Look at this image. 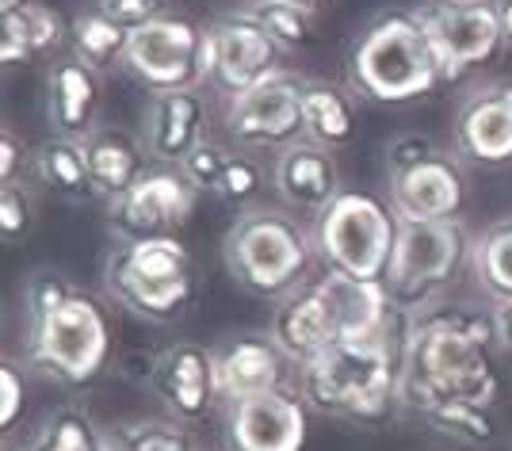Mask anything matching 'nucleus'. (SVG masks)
Listing matches in <instances>:
<instances>
[{
  "instance_id": "obj_26",
  "label": "nucleus",
  "mask_w": 512,
  "mask_h": 451,
  "mask_svg": "<svg viewBox=\"0 0 512 451\" xmlns=\"http://www.w3.org/2000/svg\"><path fill=\"white\" fill-rule=\"evenodd\" d=\"M35 172L50 192H58L69 203H85L96 195L92 169H88V150L77 138H62V134L46 138L35 150Z\"/></svg>"
},
{
  "instance_id": "obj_6",
  "label": "nucleus",
  "mask_w": 512,
  "mask_h": 451,
  "mask_svg": "<svg viewBox=\"0 0 512 451\" xmlns=\"http://www.w3.org/2000/svg\"><path fill=\"white\" fill-rule=\"evenodd\" d=\"M402 218L379 195L341 192L314 218V249L329 272L383 283L398 245Z\"/></svg>"
},
{
  "instance_id": "obj_15",
  "label": "nucleus",
  "mask_w": 512,
  "mask_h": 451,
  "mask_svg": "<svg viewBox=\"0 0 512 451\" xmlns=\"http://www.w3.org/2000/svg\"><path fill=\"white\" fill-rule=\"evenodd\" d=\"M230 451H302L306 448V398L279 387L241 398L226 413Z\"/></svg>"
},
{
  "instance_id": "obj_27",
  "label": "nucleus",
  "mask_w": 512,
  "mask_h": 451,
  "mask_svg": "<svg viewBox=\"0 0 512 451\" xmlns=\"http://www.w3.org/2000/svg\"><path fill=\"white\" fill-rule=\"evenodd\" d=\"M127 39L130 31L119 27L115 20H107L100 8H85L77 12L73 23H69V43H73V54L88 62L96 73L111 69L115 62H123L127 54Z\"/></svg>"
},
{
  "instance_id": "obj_13",
  "label": "nucleus",
  "mask_w": 512,
  "mask_h": 451,
  "mask_svg": "<svg viewBox=\"0 0 512 451\" xmlns=\"http://www.w3.org/2000/svg\"><path fill=\"white\" fill-rule=\"evenodd\" d=\"M150 390L176 421H207L218 398V364L203 344L176 341L150 360Z\"/></svg>"
},
{
  "instance_id": "obj_44",
  "label": "nucleus",
  "mask_w": 512,
  "mask_h": 451,
  "mask_svg": "<svg viewBox=\"0 0 512 451\" xmlns=\"http://www.w3.org/2000/svg\"><path fill=\"white\" fill-rule=\"evenodd\" d=\"M302 4H310V8H318V4H325V0H302Z\"/></svg>"
},
{
  "instance_id": "obj_1",
  "label": "nucleus",
  "mask_w": 512,
  "mask_h": 451,
  "mask_svg": "<svg viewBox=\"0 0 512 451\" xmlns=\"http://www.w3.org/2000/svg\"><path fill=\"white\" fill-rule=\"evenodd\" d=\"M493 322L467 306H428L409 318L402 356V406L428 409L444 402H497V371L490 364Z\"/></svg>"
},
{
  "instance_id": "obj_38",
  "label": "nucleus",
  "mask_w": 512,
  "mask_h": 451,
  "mask_svg": "<svg viewBox=\"0 0 512 451\" xmlns=\"http://www.w3.org/2000/svg\"><path fill=\"white\" fill-rule=\"evenodd\" d=\"M23 413V371L16 360L0 364V432H12Z\"/></svg>"
},
{
  "instance_id": "obj_24",
  "label": "nucleus",
  "mask_w": 512,
  "mask_h": 451,
  "mask_svg": "<svg viewBox=\"0 0 512 451\" xmlns=\"http://www.w3.org/2000/svg\"><path fill=\"white\" fill-rule=\"evenodd\" d=\"M4 39H0V65H23L39 54H54L65 39V23L54 8L27 0L16 12H4Z\"/></svg>"
},
{
  "instance_id": "obj_14",
  "label": "nucleus",
  "mask_w": 512,
  "mask_h": 451,
  "mask_svg": "<svg viewBox=\"0 0 512 451\" xmlns=\"http://www.w3.org/2000/svg\"><path fill=\"white\" fill-rule=\"evenodd\" d=\"M283 50L260 23L241 8L211 27V81L226 96L249 92L253 85L279 73Z\"/></svg>"
},
{
  "instance_id": "obj_19",
  "label": "nucleus",
  "mask_w": 512,
  "mask_h": 451,
  "mask_svg": "<svg viewBox=\"0 0 512 451\" xmlns=\"http://www.w3.org/2000/svg\"><path fill=\"white\" fill-rule=\"evenodd\" d=\"M214 364H218V398L226 406H234L241 398L283 387L291 360L272 341V333H256V337H237L226 348H218Z\"/></svg>"
},
{
  "instance_id": "obj_25",
  "label": "nucleus",
  "mask_w": 512,
  "mask_h": 451,
  "mask_svg": "<svg viewBox=\"0 0 512 451\" xmlns=\"http://www.w3.org/2000/svg\"><path fill=\"white\" fill-rule=\"evenodd\" d=\"M302 130L325 150H341L356 138V108L341 88L325 81H306L302 92Z\"/></svg>"
},
{
  "instance_id": "obj_18",
  "label": "nucleus",
  "mask_w": 512,
  "mask_h": 451,
  "mask_svg": "<svg viewBox=\"0 0 512 451\" xmlns=\"http://www.w3.org/2000/svg\"><path fill=\"white\" fill-rule=\"evenodd\" d=\"M142 142L157 161L184 165L188 153L207 142V104L199 88L153 92L142 115Z\"/></svg>"
},
{
  "instance_id": "obj_33",
  "label": "nucleus",
  "mask_w": 512,
  "mask_h": 451,
  "mask_svg": "<svg viewBox=\"0 0 512 451\" xmlns=\"http://www.w3.org/2000/svg\"><path fill=\"white\" fill-rule=\"evenodd\" d=\"M77 295V287L73 280H65L62 272H35L31 280L23 283V306H27V322H35V318H43L50 310H58L65 299H73Z\"/></svg>"
},
{
  "instance_id": "obj_21",
  "label": "nucleus",
  "mask_w": 512,
  "mask_h": 451,
  "mask_svg": "<svg viewBox=\"0 0 512 451\" xmlns=\"http://www.w3.org/2000/svg\"><path fill=\"white\" fill-rule=\"evenodd\" d=\"M96 108H100V73L77 54L54 58L46 69V115L54 134L88 142Z\"/></svg>"
},
{
  "instance_id": "obj_35",
  "label": "nucleus",
  "mask_w": 512,
  "mask_h": 451,
  "mask_svg": "<svg viewBox=\"0 0 512 451\" xmlns=\"http://www.w3.org/2000/svg\"><path fill=\"white\" fill-rule=\"evenodd\" d=\"M264 188V169L256 165L253 157H230V165L222 172V184H218V199L230 203V207H249L256 195Z\"/></svg>"
},
{
  "instance_id": "obj_31",
  "label": "nucleus",
  "mask_w": 512,
  "mask_h": 451,
  "mask_svg": "<svg viewBox=\"0 0 512 451\" xmlns=\"http://www.w3.org/2000/svg\"><path fill=\"white\" fill-rule=\"evenodd\" d=\"M111 436V451H195L192 436L176 421H157V417H134L115 429Z\"/></svg>"
},
{
  "instance_id": "obj_3",
  "label": "nucleus",
  "mask_w": 512,
  "mask_h": 451,
  "mask_svg": "<svg viewBox=\"0 0 512 451\" xmlns=\"http://www.w3.org/2000/svg\"><path fill=\"white\" fill-rule=\"evenodd\" d=\"M348 81L375 104H409L448 81L417 8H394L367 23L348 54Z\"/></svg>"
},
{
  "instance_id": "obj_30",
  "label": "nucleus",
  "mask_w": 512,
  "mask_h": 451,
  "mask_svg": "<svg viewBox=\"0 0 512 451\" xmlns=\"http://www.w3.org/2000/svg\"><path fill=\"white\" fill-rule=\"evenodd\" d=\"M245 12L276 39L283 54L299 50L314 35V8L302 4V0H249Z\"/></svg>"
},
{
  "instance_id": "obj_39",
  "label": "nucleus",
  "mask_w": 512,
  "mask_h": 451,
  "mask_svg": "<svg viewBox=\"0 0 512 451\" xmlns=\"http://www.w3.org/2000/svg\"><path fill=\"white\" fill-rule=\"evenodd\" d=\"M432 153H436V146L428 142L425 134H398V138L386 146V172L398 176V172L421 165V161L432 157Z\"/></svg>"
},
{
  "instance_id": "obj_7",
  "label": "nucleus",
  "mask_w": 512,
  "mask_h": 451,
  "mask_svg": "<svg viewBox=\"0 0 512 451\" xmlns=\"http://www.w3.org/2000/svg\"><path fill=\"white\" fill-rule=\"evenodd\" d=\"M31 367L62 387H85L111 360V325L104 306L77 291L58 310L27 322Z\"/></svg>"
},
{
  "instance_id": "obj_11",
  "label": "nucleus",
  "mask_w": 512,
  "mask_h": 451,
  "mask_svg": "<svg viewBox=\"0 0 512 451\" xmlns=\"http://www.w3.org/2000/svg\"><path fill=\"white\" fill-rule=\"evenodd\" d=\"M302 92L306 81L283 73L260 81L249 92H237L226 104V127L241 146H295L306 138L302 130Z\"/></svg>"
},
{
  "instance_id": "obj_10",
  "label": "nucleus",
  "mask_w": 512,
  "mask_h": 451,
  "mask_svg": "<svg viewBox=\"0 0 512 451\" xmlns=\"http://www.w3.org/2000/svg\"><path fill=\"white\" fill-rule=\"evenodd\" d=\"M417 16L444 62L448 81L493 62V54L505 46L497 0H428L417 8Z\"/></svg>"
},
{
  "instance_id": "obj_17",
  "label": "nucleus",
  "mask_w": 512,
  "mask_h": 451,
  "mask_svg": "<svg viewBox=\"0 0 512 451\" xmlns=\"http://www.w3.org/2000/svg\"><path fill=\"white\" fill-rule=\"evenodd\" d=\"M390 207L402 222H455L463 207V169L436 150L421 165L390 176Z\"/></svg>"
},
{
  "instance_id": "obj_34",
  "label": "nucleus",
  "mask_w": 512,
  "mask_h": 451,
  "mask_svg": "<svg viewBox=\"0 0 512 451\" xmlns=\"http://www.w3.org/2000/svg\"><path fill=\"white\" fill-rule=\"evenodd\" d=\"M230 157H234V153H226L222 146L203 142V146H195V150L188 153V161L180 165V176H184L199 195L203 192L218 195V184H222V172L230 165Z\"/></svg>"
},
{
  "instance_id": "obj_2",
  "label": "nucleus",
  "mask_w": 512,
  "mask_h": 451,
  "mask_svg": "<svg viewBox=\"0 0 512 451\" xmlns=\"http://www.w3.org/2000/svg\"><path fill=\"white\" fill-rule=\"evenodd\" d=\"M398 322H406V314H398L375 337L337 341L306 360L299 367V394L306 406L352 425H383L402 406V356L409 329L394 333Z\"/></svg>"
},
{
  "instance_id": "obj_12",
  "label": "nucleus",
  "mask_w": 512,
  "mask_h": 451,
  "mask_svg": "<svg viewBox=\"0 0 512 451\" xmlns=\"http://www.w3.org/2000/svg\"><path fill=\"white\" fill-rule=\"evenodd\" d=\"M192 184L180 172H150L127 195L111 199L107 226L119 241H146V237H176V230L195 211Z\"/></svg>"
},
{
  "instance_id": "obj_23",
  "label": "nucleus",
  "mask_w": 512,
  "mask_h": 451,
  "mask_svg": "<svg viewBox=\"0 0 512 451\" xmlns=\"http://www.w3.org/2000/svg\"><path fill=\"white\" fill-rule=\"evenodd\" d=\"M272 341L283 348V356L291 364H306L314 360L321 348L337 344V333L329 325V314L321 306V295L310 287H302L295 295H287L283 302H276V318H272Z\"/></svg>"
},
{
  "instance_id": "obj_8",
  "label": "nucleus",
  "mask_w": 512,
  "mask_h": 451,
  "mask_svg": "<svg viewBox=\"0 0 512 451\" xmlns=\"http://www.w3.org/2000/svg\"><path fill=\"white\" fill-rule=\"evenodd\" d=\"M463 257H467V230L459 222H402L394 260L383 280L394 310L402 314L428 310L459 276Z\"/></svg>"
},
{
  "instance_id": "obj_43",
  "label": "nucleus",
  "mask_w": 512,
  "mask_h": 451,
  "mask_svg": "<svg viewBox=\"0 0 512 451\" xmlns=\"http://www.w3.org/2000/svg\"><path fill=\"white\" fill-rule=\"evenodd\" d=\"M23 4H27V0H0V16H4V12H16Z\"/></svg>"
},
{
  "instance_id": "obj_41",
  "label": "nucleus",
  "mask_w": 512,
  "mask_h": 451,
  "mask_svg": "<svg viewBox=\"0 0 512 451\" xmlns=\"http://www.w3.org/2000/svg\"><path fill=\"white\" fill-rule=\"evenodd\" d=\"M490 322H493V341L501 344L505 352H512V299H497L490 306Z\"/></svg>"
},
{
  "instance_id": "obj_9",
  "label": "nucleus",
  "mask_w": 512,
  "mask_h": 451,
  "mask_svg": "<svg viewBox=\"0 0 512 451\" xmlns=\"http://www.w3.org/2000/svg\"><path fill=\"white\" fill-rule=\"evenodd\" d=\"M123 65L150 92H180L211 81V27L184 16H161L130 31Z\"/></svg>"
},
{
  "instance_id": "obj_40",
  "label": "nucleus",
  "mask_w": 512,
  "mask_h": 451,
  "mask_svg": "<svg viewBox=\"0 0 512 451\" xmlns=\"http://www.w3.org/2000/svg\"><path fill=\"white\" fill-rule=\"evenodd\" d=\"M23 146L12 130H0V184H20Z\"/></svg>"
},
{
  "instance_id": "obj_20",
  "label": "nucleus",
  "mask_w": 512,
  "mask_h": 451,
  "mask_svg": "<svg viewBox=\"0 0 512 451\" xmlns=\"http://www.w3.org/2000/svg\"><path fill=\"white\" fill-rule=\"evenodd\" d=\"M272 180H276V192L287 207H299V211L314 218L344 192L333 150H325V146L310 142V138H302V142H295V146H287V150L279 153Z\"/></svg>"
},
{
  "instance_id": "obj_16",
  "label": "nucleus",
  "mask_w": 512,
  "mask_h": 451,
  "mask_svg": "<svg viewBox=\"0 0 512 451\" xmlns=\"http://www.w3.org/2000/svg\"><path fill=\"white\" fill-rule=\"evenodd\" d=\"M455 150L474 165L512 161V81H490L467 92L455 115Z\"/></svg>"
},
{
  "instance_id": "obj_37",
  "label": "nucleus",
  "mask_w": 512,
  "mask_h": 451,
  "mask_svg": "<svg viewBox=\"0 0 512 451\" xmlns=\"http://www.w3.org/2000/svg\"><path fill=\"white\" fill-rule=\"evenodd\" d=\"M27 226H31V195L20 184H4L0 188V230L8 241H20Z\"/></svg>"
},
{
  "instance_id": "obj_28",
  "label": "nucleus",
  "mask_w": 512,
  "mask_h": 451,
  "mask_svg": "<svg viewBox=\"0 0 512 451\" xmlns=\"http://www.w3.org/2000/svg\"><path fill=\"white\" fill-rule=\"evenodd\" d=\"M470 272L493 302L512 299V218L490 226L482 237H474Z\"/></svg>"
},
{
  "instance_id": "obj_22",
  "label": "nucleus",
  "mask_w": 512,
  "mask_h": 451,
  "mask_svg": "<svg viewBox=\"0 0 512 451\" xmlns=\"http://www.w3.org/2000/svg\"><path fill=\"white\" fill-rule=\"evenodd\" d=\"M85 150L96 195H104L107 203L127 195L134 184H142L150 176V150H146V142H138L127 130H92Z\"/></svg>"
},
{
  "instance_id": "obj_32",
  "label": "nucleus",
  "mask_w": 512,
  "mask_h": 451,
  "mask_svg": "<svg viewBox=\"0 0 512 451\" xmlns=\"http://www.w3.org/2000/svg\"><path fill=\"white\" fill-rule=\"evenodd\" d=\"M428 425L444 432L459 444H490L493 440V413L490 406H474V402H444V406L428 409Z\"/></svg>"
},
{
  "instance_id": "obj_4",
  "label": "nucleus",
  "mask_w": 512,
  "mask_h": 451,
  "mask_svg": "<svg viewBox=\"0 0 512 451\" xmlns=\"http://www.w3.org/2000/svg\"><path fill=\"white\" fill-rule=\"evenodd\" d=\"M222 253L237 287L268 302H283L302 291L318 257L314 234H306L295 218L272 207L241 211L226 234Z\"/></svg>"
},
{
  "instance_id": "obj_29",
  "label": "nucleus",
  "mask_w": 512,
  "mask_h": 451,
  "mask_svg": "<svg viewBox=\"0 0 512 451\" xmlns=\"http://www.w3.org/2000/svg\"><path fill=\"white\" fill-rule=\"evenodd\" d=\"M27 451H111V436L81 406H62L46 417Z\"/></svg>"
},
{
  "instance_id": "obj_36",
  "label": "nucleus",
  "mask_w": 512,
  "mask_h": 451,
  "mask_svg": "<svg viewBox=\"0 0 512 451\" xmlns=\"http://www.w3.org/2000/svg\"><path fill=\"white\" fill-rule=\"evenodd\" d=\"M96 8L127 31H138V27L165 16V0H96Z\"/></svg>"
},
{
  "instance_id": "obj_42",
  "label": "nucleus",
  "mask_w": 512,
  "mask_h": 451,
  "mask_svg": "<svg viewBox=\"0 0 512 451\" xmlns=\"http://www.w3.org/2000/svg\"><path fill=\"white\" fill-rule=\"evenodd\" d=\"M497 16H501V31H505V43L512 46V0H497Z\"/></svg>"
},
{
  "instance_id": "obj_5",
  "label": "nucleus",
  "mask_w": 512,
  "mask_h": 451,
  "mask_svg": "<svg viewBox=\"0 0 512 451\" xmlns=\"http://www.w3.org/2000/svg\"><path fill=\"white\" fill-rule=\"evenodd\" d=\"M104 287L130 314L146 322H172L192 306V253L180 237L115 241V249L104 260Z\"/></svg>"
}]
</instances>
